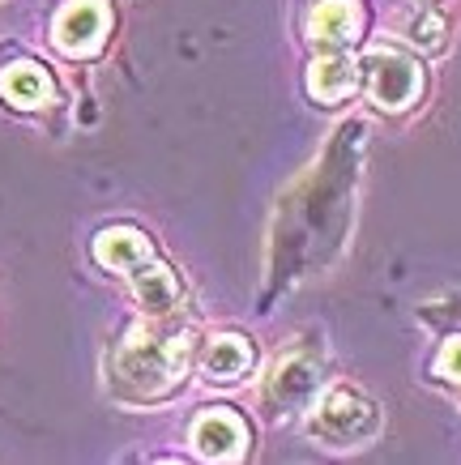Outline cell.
<instances>
[{"mask_svg":"<svg viewBox=\"0 0 461 465\" xmlns=\"http://www.w3.org/2000/svg\"><path fill=\"white\" fill-rule=\"evenodd\" d=\"M406 35L419 43V47H427V52H436L440 43H445V17L436 14V9H427V14L410 17V26H406Z\"/></svg>","mask_w":461,"mask_h":465,"instance_id":"cell-13","label":"cell"},{"mask_svg":"<svg viewBox=\"0 0 461 465\" xmlns=\"http://www.w3.org/2000/svg\"><path fill=\"white\" fill-rule=\"evenodd\" d=\"M380 427V410L376 401H367L364 393H355V389H334V393H325L312 410V419H307V436L325 444V449H359L367 440L376 436Z\"/></svg>","mask_w":461,"mask_h":465,"instance_id":"cell-2","label":"cell"},{"mask_svg":"<svg viewBox=\"0 0 461 465\" xmlns=\"http://www.w3.org/2000/svg\"><path fill=\"white\" fill-rule=\"evenodd\" d=\"M184 359H188L184 338H163V333H154L145 324L128 329V338L115 351V384L128 397H137V401L163 397L180 384Z\"/></svg>","mask_w":461,"mask_h":465,"instance_id":"cell-1","label":"cell"},{"mask_svg":"<svg viewBox=\"0 0 461 465\" xmlns=\"http://www.w3.org/2000/svg\"><path fill=\"white\" fill-rule=\"evenodd\" d=\"M364 77H367V94H372V103L385 107V112H406L423 90L419 64H415L410 56H402L397 47H372V52L364 56Z\"/></svg>","mask_w":461,"mask_h":465,"instance_id":"cell-3","label":"cell"},{"mask_svg":"<svg viewBox=\"0 0 461 465\" xmlns=\"http://www.w3.org/2000/svg\"><path fill=\"white\" fill-rule=\"evenodd\" d=\"M248 367H252V351L239 333H218V338H210L205 351H201V371H205L214 384L239 381Z\"/></svg>","mask_w":461,"mask_h":465,"instance_id":"cell-10","label":"cell"},{"mask_svg":"<svg viewBox=\"0 0 461 465\" xmlns=\"http://www.w3.org/2000/svg\"><path fill=\"white\" fill-rule=\"evenodd\" d=\"M355 82H359V64L346 52H329L307 73V90H312V99H321V103L346 99L350 90H355Z\"/></svg>","mask_w":461,"mask_h":465,"instance_id":"cell-11","label":"cell"},{"mask_svg":"<svg viewBox=\"0 0 461 465\" xmlns=\"http://www.w3.org/2000/svg\"><path fill=\"white\" fill-rule=\"evenodd\" d=\"M364 30V5L359 0H321L307 14V35L329 47V52H346Z\"/></svg>","mask_w":461,"mask_h":465,"instance_id":"cell-7","label":"cell"},{"mask_svg":"<svg viewBox=\"0 0 461 465\" xmlns=\"http://www.w3.org/2000/svg\"><path fill=\"white\" fill-rule=\"evenodd\" d=\"M95 256L98 265L115 269V273H137L145 261H154L150 240L141 231H133V226H107L95 240Z\"/></svg>","mask_w":461,"mask_h":465,"instance_id":"cell-8","label":"cell"},{"mask_svg":"<svg viewBox=\"0 0 461 465\" xmlns=\"http://www.w3.org/2000/svg\"><path fill=\"white\" fill-rule=\"evenodd\" d=\"M316 384H321V367L312 363L307 354H291V359H282L278 371H274L269 384H266L269 410H274V414H291V410L307 406V397L316 393Z\"/></svg>","mask_w":461,"mask_h":465,"instance_id":"cell-6","label":"cell"},{"mask_svg":"<svg viewBox=\"0 0 461 465\" xmlns=\"http://www.w3.org/2000/svg\"><path fill=\"white\" fill-rule=\"evenodd\" d=\"M112 30V5L107 0H73L65 5L52 26V43L65 56H95Z\"/></svg>","mask_w":461,"mask_h":465,"instance_id":"cell-4","label":"cell"},{"mask_svg":"<svg viewBox=\"0 0 461 465\" xmlns=\"http://www.w3.org/2000/svg\"><path fill=\"white\" fill-rule=\"evenodd\" d=\"M0 94L14 107H43L52 99V82H47V73L35 60H17V64L0 73Z\"/></svg>","mask_w":461,"mask_h":465,"instance_id":"cell-12","label":"cell"},{"mask_svg":"<svg viewBox=\"0 0 461 465\" xmlns=\"http://www.w3.org/2000/svg\"><path fill=\"white\" fill-rule=\"evenodd\" d=\"M436 371H440L445 381L461 384V338L445 341V351H440V359H436Z\"/></svg>","mask_w":461,"mask_h":465,"instance_id":"cell-14","label":"cell"},{"mask_svg":"<svg viewBox=\"0 0 461 465\" xmlns=\"http://www.w3.org/2000/svg\"><path fill=\"white\" fill-rule=\"evenodd\" d=\"M193 444L205 461H239L248 452V427L236 410H210L193 423Z\"/></svg>","mask_w":461,"mask_h":465,"instance_id":"cell-5","label":"cell"},{"mask_svg":"<svg viewBox=\"0 0 461 465\" xmlns=\"http://www.w3.org/2000/svg\"><path fill=\"white\" fill-rule=\"evenodd\" d=\"M133 295L150 316H167L175 303H180V278L171 273L163 261H145V265L133 273Z\"/></svg>","mask_w":461,"mask_h":465,"instance_id":"cell-9","label":"cell"}]
</instances>
